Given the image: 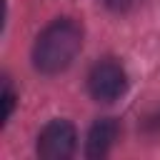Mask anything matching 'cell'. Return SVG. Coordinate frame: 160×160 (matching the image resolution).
<instances>
[{"mask_svg":"<svg viewBox=\"0 0 160 160\" xmlns=\"http://www.w3.org/2000/svg\"><path fill=\"white\" fill-rule=\"evenodd\" d=\"M138 2H140V0H105L108 10H112V12H128V10H132Z\"/></svg>","mask_w":160,"mask_h":160,"instance_id":"obj_6","label":"cell"},{"mask_svg":"<svg viewBox=\"0 0 160 160\" xmlns=\"http://www.w3.org/2000/svg\"><path fill=\"white\" fill-rule=\"evenodd\" d=\"M78 150V130L65 118H52L38 135V155L45 160H68Z\"/></svg>","mask_w":160,"mask_h":160,"instance_id":"obj_3","label":"cell"},{"mask_svg":"<svg viewBox=\"0 0 160 160\" xmlns=\"http://www.w3.org/2000/svg\"><path fill=\"white\" fill-rule=\"evenodd\" d=\"M15 90H12V85H10V78H5L2 80V125L10 120V115H12V110H15Z\"/></svg>","mask_w":160,"mask_h":160,"instance_id":"obj_5","label":"cell"},{"mask_svg":"<svg viewBox=\"0 0 160 160\" xmlns=\"http://www.w3.org/2000/svg\"><path fill=\"white\" fill-rule=\"evenodd\" d=\"M88 92L92 100L110 105L128 92V72L115 58H100L88 72Z\"/></svg>","mask_w":160,"mask_h":160,"instance_id":"obj_2","label":"cell"},{"mask_svg":"<svg viewBox=\"0 0 160 160\" xmlns=\"http://www.w3.org/2000/svg\"><path fill=\"white\" fill-rule=\"evenodd\" d=\"M118 135H120V122H118L115 118H98V120L90 125V130H88L85 158H90V160L105 158V155L112 150Z\"/></svg>","mask_w":160,"mask_h":160,"instance_id":"obj_4","label":"cell"},{"mask_svg":"<svg viewBox=\"0 0 160 160\" xmlns=\"http://www.w3.org/2000/svg\"><path fill=\"white\" fill-rule=\"evenodd\" d=\"M82 25L75 18L52 20L32 45V65L40 75H60L65 72L78 52L82 50Z\"/></svg>","mask_w":160,"mask_h":160,"instance_id":"obj_1","label":"cell"}]
</instances>
